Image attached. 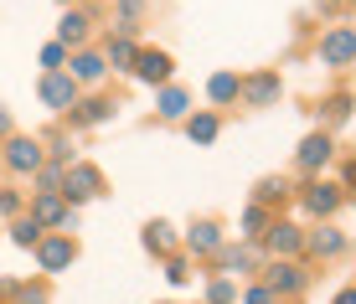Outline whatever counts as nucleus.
Masks as SVG:
<instances>
[{"mask_svg": "<svg viewBox=\"0 0 356 304\" xmlns=\"http://www.w3.org/2000/svg\"><path fill=\"white\" fill-rule=\"evenodd\" d=\"M186 248H191V253H217V248H222V227H217L212 217H207V222H191Z\"/></svg>", "mask_w": 356, "mask_h": 304, "instance_id": "4468645a", "label": "nucleus"}, {"mask_svg": "<svg viewBox=\"0 0 356 304\" xmlns=\"http://www.w3.org/2000/svg\"><path fill=\"white\" fill-rule=\"evenodd\" d=\"M36 93H42V103H47V108H72V103H78V83H72L67 72H47Z\"/></svg>", "mask_w": 356, "mask_h": 304, "instance_id": "0eeeda50", "label": "nucleus"}, {"mask_svg": "<svg viewBox=\"0 0 356 304\" xmlns=\"http://www.w3.org/2000/svg\"><path fill=\"white\" fill-rule=\"evenodd\" d=\"M72 258H78V242H72L67 233H57V237H42V242H36V263H42L47 273L67 269Z\"/></svg>", "mask_w": 356, "mask_h": 304, "instance_id": "20e7f679", "label": "nucleus"}, {"mask_svg": "<svg viewBox=\"0 0 356 304\" xmlns=\"http://www.w3.org/2000/svg\"><path fill=\"white\" fill-rule=\"evenodd\" d=\"M36 186H42V191H57V186H63V165H42V170H36Z\"/></svg>", "mask_w": 356, "mask_h": 304, "instance_id": "c756f323", "label": "nucleus"}, {"mask_svg": "<svg viewBox=\"0 0 356 304\" xmlns=\"http://www.w3.org/2000/svg\"><path fill=\"white\" fill-rule=\"evenodd\" d=\"M57 196H63L67 206H83V201L104 196V170L88 165V160H72V165L63 170V186H57Z\"/></svg>", "mask_w": 356, "mask_h": 304, "instance_id": "f257e3e1", "label": "nucleus"}, {"mask_svg": "<svg viewBox=\"0 0 356 304\" xmlns=\"http://www.w3.org/2000/svg\"><path fill=\"white\" fill-rule=\"evenodd\" d=\"M104 57H98V52H78V57H72V67H67V78L72 83H98V78H104Z\"/></svg>", "mask_w": 356, "mask_h": 304, "instance_id": "f3484780", "label": "nucleus"}, {"mask_svg": "<svg viewBox=\"0 0 356 304\" xmlns=\"http://www.w3.org/2000/svg\"><path fill=\"white\" fill-rule=\"evenodd\" d=\"M52 165H72V140H52Z\"/></svg>", "mask_w": 356, "mask_h": 304, "instance_id": "7c9ffc66", "label": "nucleus"}, {"mask_svg": "<svg viewBox=\"0 0 356 304\" xmlns=\"http://www.w3.org/2000/svg\"><path fill=\"white\" fill-rule=\"evenodd\" d=\"M63 62H67V47L47 42V47H42V67H47V72H63Z\"/></svg>", "mask_w": 356, "mask_h": 304, "instance_id": "bb28decb", "label": "nucleus"}, {"mask_svg": "<svg viewBox=\"0 0 356 304\" xmlns=\"http://www.w3.org/2000/svg\"><path fill=\"white\" fill-rule=\"evenodd\" d=\"M217 263H222V273H253L259 269V253L253 248H217Z\"/></svg>", "mask_w": 356, "mask_h": 304, "instance_id": "dca6fc26", "label": "nucleus"}, {"mask_svg": "<svg viewBox=\"0 0 356 304\" xmlns=\"http://www.w3.org/2000/svg\"><path fill=\"white\" fill-rule=\"evenodd\" d=\"M330 119H336V124H346V119H351V99H346V93L330 99Z\"/></svg>", "mask_w": 356, "mask_h": 304, "instance_id": "2f4dec72", "label": "nucleus"}, {"mask_svg": "<svg viewBox=\"0 0 356 304\" xmlns=\"http://www.w3.org/2000/svg\"><path fill=\"white\" fill-rule=\"evenodd\" d=\"M336 304H356V294H351V289H341V294H336Z\"/></svg>", "mask_w": 356, "mask_h": 304, "instance_id": "e433bc0d", "label": "nucleus"}, {"mask_svg": "<svg viewBox=\"0 0 356 304\" xmlns=\"http://www.w3.org/2000/svg\"><path fill=\"white\" fill-rule=\"evenodd\" d=\"M330 155H336V140H330V135H310V140L300 144V155H294V160H300V170H321Z\"/></svg>", "mask_w": 356, "mask_h": 304, "instance_id": "ddd939ff", "label": "nucleus"}, {"mask_svg": "<svg viewBox=\"0 0 356 304\" xmlns=\"http://www.w3.org/2000/svg\"><path fill=\"white\" fill-rule=\"evenodd\" d=\"M134 52H140V47H134L129 36H114L108 52H104V67H134Z\"/></svg>", "mask_w": 356, "mask_h": 304, "instance_id": "6ab92c4d", "label": "nucleus"}, {"mask_svg": "<svg viewBox=\"0 0 356 304\" xmlns=\"http://www.w3.org/2000/svg\"><path fill=\"white\" fill-rule=\"evenodd\" d=\"M145 248H150V253H170V248H176L170 227L165 222H150V227H145Z\"/></svg>", "mask_w": 356, "mask_h": 304, "instance_id": "b1692460", "label": "nucleus"}, {"mask_svg": "<svg viewBox=\"0 0 356 304\" xmlns=\"http://www.w3.org/2000/svg\"><path fill=\"white\" fill-rule=\"evenodd\" d=\"M165 278H170V284H186V278H191L186 258H170V263H165Z\"/></svg>", "mask_w": 356, "mask_h": 304, "instance_id": "72a5a7b5", "label": "nucleus"}, {"mask_svg": "<svg viewBox=\"0 0 356 304\" xmlns=\"http://www.w3.org/2000/svg\"><path fill=\"white\" fill-rule=\"evenodd\" d=\"M31 222H36V227H78V217H72V206L57 196V191H36Z\"/></svg>", "mask_w": 356, "mask_h": 304, "instance_id": "f03ea898", "label": "nucleus"}, {"mask_svg": "<svg viewBox=\"0 0 356 304\" xmlns=\"http://www.w3.org/2000/svg\"><path fill=\"white\" fill-rule=\"evenodd\" d=\"M16 212H21V196L10 186H0V217H16Z\"/></svg>", "mask_w": 356, "mask_h": 304, "instance_id": "473e14b6", "label": "nucleus"}, {"mask_svg": "<svg viewBox=\"0 0 356 304\" xmlns=\"http://www.w3.org/2000/svg\"><path fill=\"white\" fill-rule=\"evenodd\" d=\"M310 253H321V258H336V253H346V237H341L336 227H321V233L310 237Z\"/></svg>", "mask_w": 356, "mask_h": 304, "instance_id": "aec40b11", "label": "nucleus"}, {"mask_svg": "<svg viewBox=\"0 0 356 304\" xmlns=\"http://www.w3.org/2000/svg\"><path fill=\"white\" fill-rule=\"evenodd\" d=\"M268 248H274V253H300L305 237H300L294 222H274V227H268Z\"/></svg>", "mask_w": 356, "mask_h": 304, "instance_id": "a211bd4d", "label": "nucleus"}, {"mask_svg": "<svg viewBox=\"0 0 356 304\" xmlns=\"http://www.w3.org/2000/svg\"><path fill=\"white\" fill-rule=\"evenodd\" d=\"M238 299V289H232V278H217L212 289H207V304H232Z\"/></svg>", "mask_w": 356, "mask_h": 304, "instance_id": "cd10ccee", "label": "nucleus"}, {"mask_svg": "<svg viewBox=\"0 0 356 304\" xmlns=\"http://www.w3.org/2000/svg\"><path fill=\"white\" fill-rule=\"evenodd\" d=\"M88 10H78V6H67L63 10V21H57V47H83L88 42Z\"/></svg>", "mask_w": 356, "mask_h": 304, "instance_id": "6e6552de", "label": "nucleus"}, {"mask_svg": "<svg viewBox=\"0 0 356 304\" xmlns=\"http://www.w3.org/2000/svg\"><path fill=\"white\" fill-rule=\"evenodd\" d=\"M67 114H72L78 129H93V124H108V119H114V103H108V99H78Z\"/></svg>", "mask_w": 356, "mask_h": 304, "instance_id": "9d476101", "label": "nucleus"}, {"mask_svg": "<svg viewBox=\"0 0 356 304\" xmlns=\"http://www.w3.org/2000/svg\"><path fill=\"white\" fill-rule=\"evenodd\" d=\"M57 6H72V0H57Z\"/></svg>", "mask_w": 356, "mask_h": 304, "instance_id": "4c0bfd02", "label": "nucleus"}, {"mask_svg": "<svg viewBox=\"0 0 356 304\" xmlns=\"http://www.w3.org/2000/svg\"><path fill=\"white\" fill-rule=\"evenodd\" d=\"M10 299H16V304H47V289H42V284H36V289L16 284V289H10Z\"/></svg>", "mask_w": 356, "mask_h": 304, "instance_id": "c85d7f7f", "label": "nucleus"}, {"mask_svg": "<svg viewBox=\"0 0 356 304\" xmlns=\"http://www.w3.org/2000/svg\"><path fill=\"white\" fill-rule=\"evenodd\" d=\"M243 304H274V294H268V289H264V284H253V289H248V294H243Z\"/></svg>", "mask_w": 356, "mask_h": 304, "instance_id": "f704fd0d", "label": "nucleus"}, {"mask_svg": "<svg viewBox=\"0 0 356 304\" xmlns=\"http://www.w3.org/2000/svg\"><path fill=\"white\" fill-rule=\"evenodd\" d=\"M217 114H196V119H186V140H196V144H212L217 140Z\"/></svg>", "mask_w": 356, "mask_h": 304, "instance_id": "412c9836", "label": "nucleus"}, {"mask_svg": "<svg viewBox=\"0 0 356 304\" xmlns=\"http://www.w3.org/2000/svg\"><path fill=\"white\" fill-rule=\"evenodd\" d=\"M351 26H330L325 36H321V62L325 67H341V72H346L351 67Z\"/></svg>", "mask_w": 356, "mask_h": 304, "instance_id": "423d86ee", "label": "nucleus"}, {"mask_svg": "<svg viewBox=\"0 0 356 304\" xmlns=\"http://www.w3.org/2000/svg\"><path fill=\"white\" fill-rule=\"evenodd\" d=\"M0 140H10V114L0 108Z\"/></svg>", "mask_w": 356, "mask_h": 304, "instance_id": "c9c22d12", "label": "nucleus"}, {"mask_svg": "<svg viewBox=\"0 0 356 304\" xmlns=\"http://www.w3.org/2000/svg\"><path fill=\"white\" fill-rule=\"evenodd\" d=\"M264 222H268V212H264L259 201H253L248 212H243V237H259V233H264Z\"/></svg>", "mask_w": 356, "mask_h": 304, "instance_id": "a878e982", "label": "nucleus"}, {"mask_svg": "<svg viewBox=\"0 0 356 304\" xmlns=\"http://www.w3.org/2000/svg\"><path fill=\"white\" fill-rule=\"evenodd\" d=\"M10 242H16V248H36V242H42V227H36L31 217H16V222H10Z\"/></svg>", "mask_w": 356, "mask_h": 304, "instance_id": "5701e85b", "label": "nucleus"}, {"mask_svg": "<svg viewBox=\"0 0 356 304\" xmlns=\"http://www.w3.org/2000/svg\"><path fill=\"white\" fill-rule=\"evenodd\" d=\"M155 108H161V119H170V124H176V119L191 114V93H186V88H161Z\"/></svg>", "mask_w": 356, "mask_h": 304, "instance_id": "2eb2a0df", "label": "nucleus"}, {"mask_svg": "<svg viewBox=\"0 0 356 304\" xmlns=\"http://www.w3.org/2000/svg\"><path fill=\"white\" fill-rule=\"evenodd\" d=\"M6 165L16 170V176H36V170H42V144L26 140V135H10L6 140Z\"/></svg>", "mask_w": 356, "mask_h": 304, "instance_id": "7ed1b4c3", "label": "nucleus"}, {"mask_svg": "<svg viewBox=\"0 0 356 304\" xmlns=\"http://www.w3.org/2000/svg\"><path fill=\"white\" fill-rule=\"evenodd\" d=\"M207 99L212 103H232L238 99V78H232V72H217V78L207 83Z\"/></svg>", "mask_w": 356, "mask_h": 304, "instance_id": "4be33fe9", "label": "nucleus"}, {"mask_svg": "<svg viewBox=\"0 0 356 304\" xmlns=\"http://www.w3.org/2000/svg\"><path fill=\"white\" fill-rule=\"evenodd\" d=\"M238 93H243V99H248L253 108H268V103H279L284 83H279V72H253V78H243V83H238Z\"/></svg>", "mask_w": 356, "mask_h": 304, "instance_id": "39448f33", "label": "nucleus"}, {"mask_svg": "<svg viewBox=\"0 0 356 304\" xmlns=\"http://www.w3.org/2000/svg\"><path fill=\"white\" fill-rule=\"evenodd\" d=\"M268 294H300V289H305V269H300V263H274V269H268Z\"/></svg>", "mask_w": 356, "mask_h": 304, "instance_id": "1a4fd4ad", "label": "nucleus"}, {"mask_svg": "<svg viewBox=\"0 0 356 304\" xmlns=\"http://www.w3.org/2000/svg\"><path fill=\"white\" fill-rule=\"evenodd\" d=\"M134 78H140V83H165L170 78V57L165 52H134Z\"/></svg>", "mask_w": 356, "mask_h": 304, "instance_id": "f8f14e48", "label": "nucleus"}, {"mask_svg": "<svg viewBox=\"0 0 356 304\" xmlns=\"http://www.w3.org/2000/svg\"><path fill=\"white\" fill-rule=\"evenodd\" d=\"M346 201V191L341 186H325V180H315V186H305V206H310L315 217H330L336 206Z\"/></svg>", "mask_w": 356, "mask_h": 304, "instance_id": "9b49d317", "label": "nucleus"}, {"mask_svg": "<svg viewBox=\"0 0 356 304\" xmlns=\"http://www.w3.org/2000/svg\"><path fill=\"white\" fill-rule=\"evenodd\" d=\"M253 196H259V206H268V201H284V196H289V186H284V180H279V176H264Z\"/></svg>", "mask_w": 356, "mask_h": 304, "instance_id": "393cba45", "label": "nucleus"}]
</instances>
